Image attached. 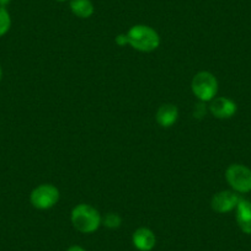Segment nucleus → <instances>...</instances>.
Returning a JSON list of instances; mask_svg holds the SVG:
<instances>
[{
	"instance_id": "11",
	"label": "nucleus",
	"mask_w": 251,
	"mask_h": 251,
	"mask_svg": "<svg viewBox=\"0 0 251 251\" xmlns=\"http://www.w3.org/2000/svg\"><path fill=\"white\" fill-rule=\"evenodd\" d=\"M71 10L80 19H89L94 14V4L91 0H72Z\"/></svg>"
},
{
	"instance_id": "3",
	"label": "nucleus",
	"mask_w": 251,
	"mask_h": 251,
	"mask_svg": "<svg viewBox=\"0 0 251 251\" xmlns=\"http://www.w3.org/2000/svg\"><path fill=\"white\" fill-rule=\"evenodd\" d=\"M192 93L199 100L207 102L212 101L218 91V81L209 72H200L194 76L191 83Z\"/></svg>"
},
{
	"instance_id": "8",
	"label": "nucleus",
	"mask_w": 251,
	"mask_h": 251,
	"mask_svg": "<svg viewBox=\"0 0 251 251\" xmlns=\"http://www.w3.org/2000/svg\"><path fill=\"white\" fill-rule=\"evenodd\" d=\"M133 245L139 251H151L155 246L156 239L153 231L148 228H138L132 236Z\"/></svg>"
},
{
	"instance_id": "6",
	"label": "nucleus",
	"mask_w": 251,
	"mask_h": 251,
	"mask_svg": "<svg viewBox=\"0 0 251 251\" xmlns=\"http://www.w3.org/2000/svg\"><path fill=\"white\" fill-rule=\"evenodd\" d=\"M240 200L235 191H221L212 197L211 207L217 213H228L236 208Z\"/></svg>"
},
{
	"instance_id": "2",
	"label": "nucleus",
	"mask_w": 251,
	"mask_h": 251,
	"mask_svg": "<svg viewBox=\"0 0 251 251\" xmlns=\"http://www.w3.org/2000/svg\"><path fill=\"white\" fill-rule=\"evenodd\" d=\"M101 222L100 213L89 204H79L72 211V223L80 233H94L99 229Z\"/></svg>"
},
{
	"instance_id": "10",
	"label": "nucleus",
	"mask_w": 251,
	"mask_h": 251,
	"mask_svg": "<svg viewBox=\"0 0 251 251\" xmlns=\"http://www.w3.org/2000/svg\"><path fill=\"white\" fill-rule=\"evenodd\" d=\"M156 122L164 127V128H169L174 123L177 121L178 117V110L175 105L173 103H165L159 107L158 112H156Z\"/></svg>"
},
{
	"instance_id": "13",
	"label": "nucleus",
	"mask_w": 251,
	"mask_h": 251,
	"mask_svg": "<svg viewBox=\"0 0 251 251\" xmlns=\"http://www.w3.org/2000/svg\"><path fill=\"white\" fill-rule=\"evenodd\" d=\"M102 223L103 226H107V228L116 229V228H120L121 224H122V218L116 213H108L106 214L105 218L102 219Z\"/></svg>"
},
{
	"instance_id": "16",
	"label": "nucleus",
	"mask_w": 251,
	"mask_h": 251,
	"mask_svg": "<svg viewBox=\"0 0 251 251\" xmlns=\"http://www.w3.org/2000/svg\"><path fill=\"white\" fill-rule=\"evenodd\" d=\"M11 0H0V6H4L5 8L9 3H10Z\"/></svg>"
},
{
	"instance_id": "9",
	"label": "nucleus",
	"mask_w": 251,
	"mask_h": 251,
	"mask_svg": "<svg viewBox=\"0 0 251 251\" xmlns=\"http://www.w3.org/2000/svg\"><path fill=\"white\" fill-rule=\"evenodd\" d=\"M235 209L239 228L243 233L251 234V201L241 199Z\"/></svg>"
},
{
	"instance_id": "4",
	"label": "nucleus",
	"mask_w": 251,
	"mask_h": 251,
	"mask_svg": "<svg viewBox=\"0 0 251 251\" xmlns=\"http://www.w3.org/2000/svg\"><path fill=\"white\" fill-rule=\"evenodd\" d=\"M226 178L230 187L239 194L251 191V170L240 164H233L226 171Z\"/></svg>"
},
{
	"instance_id": "15",
	"label": "nucleus",
	"mask_w": 251,
	"mask_h": 251,
	"mask_svg": "<svg viewBox=\"0 0 251 251\" xmlns=\"http://www.w3.org/2000/svg\"><path fill=\"white\" fill-rule=\"evenodd\" d=\"M67 251H85V250H84V249L81 248V246L74 245V246H71V248H69Z\"/></svg>"
},
{
	"instance_id": "17",
	"label": "nucleus",
	"mask_w": 251,
	"mask_h": 251,
	"mask_svg": "<svg viewBox=\"0 0 251 251\" xmlns=\"http://www.w3.org/2000/svg\"><path fill=\"white\" fill-rule=\"evenodd\" d=\"M1 75H3V72H1V67H0V80H1Z\"/></svg>"
},
{
	"instance_id": "7",
	"label": "nucleus",
	"mask_w": 251,
	"mask_h": 251,
	"mask_svg": "<svg viewBox=\"0 0 251 251\" xmlns=\"http://www.w3.org/2000/svg\"><path fill=\"white\" fill-rule=\"evenodd\" d=\"M236 103L233 100L226 98H216L209 103V112L216 118L226 120L233 117L236 113Z\"/></svg>"
},
{
	"instance_id": "1",
	"label": "nucleus",
	"mask_w": 251,
	"mask_h": 251,
	"mask_svg": "<svg viewBox=\"0 0 251 251\" xmlns=\"http://www.w3.org/2000/svg\"><path fill=\"white\" fill-rule=\"evenodd\" d=\"M127 45L139 52H153L160 45V37L158 32L146 25H136L126 33Z\"/></svg>"
},
{
	"instance_id": "14",
	"label": "nucleus",
	"mask_w": 251,
	"mask_h": 251,
	"mask_svg": "<svg viewBox=\"0 0 251 251\" xmlns=\"http://www.w3.org/2000/svg\"><path fill=\"white\" fill-rule=\"evenodd\" d=\"M116 43L120 46L127 45V37H126V33H122V35H118L116 37Z\"/></svg>"
},
{
	"instance_id": "5",
	"label": "nucleus",
	"mask_w": 251,
	"mask_h": 251,
	"mask_svg": "<svg viewBox=\"0 0 251 251\" xmlns=\"http://www.w3.org/2000/svg\"><path fill=\"white\" fill-rule=\"evenodd\" d=\"M59 200V190L55 186L45 183L40 185L31 192L30 201L37 209H50L57 204Z\"/></svg>"
},
{
	"instance_id": "18",
	"label": "nucleus",
	"mask_w": 251,
	"mask_h": 251,
	"mask_svg": "<svg viewBox=\"0 0 251 251\" xmlns=\"http://www.w3.org/2000/svg\"><path fill=\"white\" fill-rule=\"evenodd\" d=\"M57 1H67V0H57Z\"/></svg>"
},
{
	"instance_id": "12",
	"label": "nucleus",
	"mask_w": 251,
	"mask_h": 251,
	"mask_svg": "<svg viewBox=\"0 0 251 251\" xmlns=\"http://www.w3.org/2000/svg\"><path fill=\"white\" fill-rule=\"evenodd\" d=\"M11 26L10 14L4 6H0V37L5 35Z\"/></svg>"
}]
</instances>
